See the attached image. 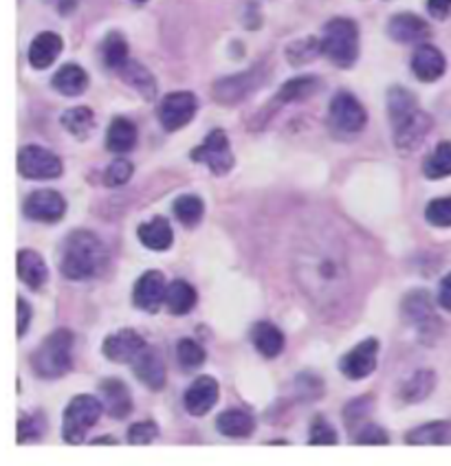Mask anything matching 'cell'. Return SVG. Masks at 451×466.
Returning <instances> with one entry per match:
<instances>
[{"label":"cell","mask_w":451,"mask_h":466,"mask_svg":"<svg viewBox=\"0 0 451 466\" xmlns=\"http://www.w3.org/2000/svg\"><path fill=\"white\" fill-rule=\"evenodd\" d=\"M143 348H146V339L139 332L130 330V328L106 337L102 346L106 359H110L115 363H132Z\"/></svg>","instance_id":"17"},{"label":"cell","mask_w":451,"mask_h":466,"mask_svg":"<svg viewBox=\"0 0 451 466\" xmlns=\"http://www.w3.org/2000/svg\"><path fill=\"white\" fill-rule=\"evenodd\" d=\"M376 357H379V341L376 339H364L359 346H354L339 361V370L350 380H361L370 376L376 368Z\"/></svg>","instance_id":"14"},{"label":"cell","mask_w":451,"mask_h":466,"mask_svg":"<svg viewBox=\"0 0 451 466\" xmlns=\"http://www.w3.org/2000/svg\"><path fill=\"white\" fill-rule=\"evenodd\" d=\"M157 438H159V427H157V422H152V420L135 422V425L128 429V442L137 444V447H139V444L155 442Z\"/></svg>","instance_id":"45"},{"label":"cell","mask_w":451,"mask_h":466,"mask_svg":"<svg viewBox=\"0 0 451 466\" xmlns=\"http://www.w3.org/2000/svg\"><path fill=\"white\" fill-rule=\"evenodd\" d=\"M425 220L432 227H451V196L434 198L425 209Z\"/></svg>","instance_id":"43"},{"label":"cell","mask_w":451,"mask_h":466,"mask_svg":"<svg viewBox=\"0 0 451 466\" xmlns=\"http://www.w3.org/2000/svg\"><path fill=\"white\" fill-rule=\"evenodd\" d=\"M328 119H331L333 128L342 132V135H357L365 128L368 115H365V108L354 95L337 93L333 97L331 108H328Z\"/></svg>","instance_id":"10"},{"label":"cell","mask_w":451,"mask_h":466,"mask_svg":"<svg viewBox=\"0 0 451 466\" xmlns=\"http://www.w3.org/2000/svg\"><path fill=\"white\" fill-rule=\"evenodd\" d=\"M60 121L68 135H73L79 141L88 139L90 132L95 130V113L88 108V106H76V108L67 110Z\"/></svg>","instance_id":"33"},{"label":"cell","mask_w":451,"mask_h":466,"mask_svg":"<svg viewBox=\"0 0 451 466\" xmlns=\"http://www.w3.org/2000/svg\"><path fill=\"white\" fill-rule=\"evenodd\" d=\"M166 293L168 284L163 279V273L146 271L137 279L135 290H132V301H135L137 309L155 315L161 309V304H166Z\"/></svg>","instance_id":"15"},{"label":"cell","mask_w":451,"mask_h":466,"mask_svg":"<svg viewBox=\"0 0 451 466\" xmlns=\"http://www.w3.org/2000/svg\"><path fill=\"white\" fill-rule=\"evenodd\" d=\"M392 130H395V146L401 155H410V152L416 150L425 137L432 130V116L423 113L421 108L412 110L410 115H405L403 119L395 121L392 124Z\"/></svg>","instance_id":"12"},{"label":"cell","mask_w":451,"mask_h":466,"mask_svg":"<svg viewBox=\"0 0 451 466\" xmlns=\"http://www.w3.org/2000/svg\"><path fill=\"white\" fill-rule=\"evenodd\" d=\"M177 357L179 363L183 365V370H196L205 363V350L194 341V339H180L177 346Z\"/></svg>","instance_id":"41"},{"label":"cell","mask_w":451,"mask_h":466,"mask_svg":"<svg viewBox=\"0 0 451 466\" xmlns=\"http://www.w3.org/2000/svg\"><path fill=\"white\" fill-rule=\"evenodd\" d=\"M219 383L211 376H199L192 385H190L188 391H185V410H188L190 416H205L210 414L211 407L219 402Z\"/></svg>","instance_id":"18"},{"label":"cell","mask_w":451,"mask_h":466,"mask_svg":"<svg viewBox=\"0 0 451 466\" xmlns=\"http://www.w3.org/2000/svg\"><path fill=\"white\" fill-rule=\"evenodd\" d=\"M132 3H135V5H143V3H148V0H132Z\"/></svg>","instance_id":"52"},{"label":"cell","mask_w":451,"mask_h":466,"mask_svg":"<svg viewBox=\"0 0 451 466\" xmlns=\"http://www.w3.org/2000/svg\"><path fill=\"white\" fill-rule=\"evenodd\" d=\"M387 34L401 45L423 42L429 35V25L416 14H396L387 25Z\"/></svg>","instance_id":"21"},{"label":"cell","mask_w":451,"mask_h":466,"mask_svg":"<svg viewBox=\"0 0 451 466\" xmlns=\"http://www.w3.org/2000/svg\"><path fill=\"white\" fill-rule=\"evenodd\" d=\"M434 385H436V376H434V372H429V370H418V372L401 388V399L403 402H423L434 391Z\"/></svg>","instance_id":"34"},{"label":"cell","mask_w":451,"mask_h":466,"mask_svg":"<svg viewBox=\"0 0 451 466\" xmlns=\"http://www.w3.org/2000/svg\"><path fill=\"white\" fill-rule=\"evenodd\" d=\"M137 236H139L141 245L152 248V251H168L174 242L172 227H169V222L166 218H161V216L139 225Z\"/></svg>","instance_id":"27"},{"label":"cell","mask_w":451,"mask_h":466,"mask_svg":"<svg viewBox=\"0 0 451 466\" xmlns=\"http://www.w3.org/2000/svg\"><path fill=\"white\" fill-rule=\"evenodd\" d=\"M117 73H119V77L124 79L128 86L135 88L143 99L152 102V99L157 97V79L152 77V73L143 65H139V62L128 60Z\"/></svg>","instance_id":"26"},{"label":"cell","mask_w":451,"mask_h":466,"mask_svg":"<svg viewBox=\"0 0 451 466\" xmlns=\"http://www.w3.org/2000/svg\"><path fill=\"white\" fill-rule=\"evenodd\" d=\"M62 161L51 150L40 146H25L18 152V172L20 177L31 181H49L62 177Z\"/></svg>","instance_id":"9"},{"label":"cell","mask_w":451,"mask_h":466,"mask_svg":"<svg viewBox=\"0 0 451 466\" xmlns=\"http://www.w3.org/2000/svg\"><path fill=\"white\" fill-rule=\"evenodd\" d=\"M438 304H440V309H445L447 312H451V273L445 275L443 282H440Z\"/></svg>","instance_id":"50"},{"label":"cell","mask_w":451,"mask_h":466,"mask_svg":"<svg viewBox=\"0 0 451 466\" xmlns=\"http://www.w3.org/2000/svg\"><path fill=\"white\" fill-rule=\"evenodd\" d=\"M15 267H18V278L25 286H29L31 290H40L42 286L49 279V268H46L45 259L40 253L31 251V248H23L18 251L15 258Z\"/></svg>","instance_id":"22"},{"label":"cell","mask_w":451,"mask_h":466,"mask_svg":"<svg viewBox=\"0 0 451 466\" xmlns=\"http://www.w3.org/2000/svg\"><path fill=\"white\" fill-rule=\"evenodd\" d=\"M322 51L333 65L350 68L359 57V26L350 18H333L323 26Z\"/></svg>","instance_id":"4"},{"label":"cell","mask_w":451,"mask_h":466,"mask_svg":"<svg viewBox=\"0 0 451 466\" xmlns=\"http://www.w3.org/2000/svg\"><path fill=\"white\" fill-rule=\"evenodd\" d=\"M132 372H135L137 379H139L148 390L159 391L166 388V365H163L161 354H159L155 348L146 346L139 354H137V359L132 361Z\"/></svg>","instance_id":"16"},{"label":"cell","mask_w":451,"mask_h":466,"mask_svg":"<svg viewBox=\"0 0 451 466\" xmlns=\"http://www.w3.org/2000/svg\"><path fill=\"white\" fill-rule=\"evenodd\" d=\"M73 343H76V337H73V332L67 330V328L51 332V335L40 343V348L31 354L29 363L34 374L45 380L65 376L68 370L73 368Z\"/></svg>","instance_id":"3"},{"label":"cell","mask_w":451,"mask_h":466,"mask_svg":"<svg viewBox=\"0 0 451 466\" xmlns=\"http://www.w3.org/2000/svg\"><path fill=\"white\" fill-rule=\"evenodd\" d=\"M108 267V251L93 231H73L62 247V275L73 282H84L102 275Z\"/></svg>","instance_id":"2"},{"label":"cell","mask_w":451,"mask_h":466,"mask_svg":"<svg viewBox=\"0 0 451 466\" xmlns=\"http://www.w3.org/2000/svg\"><path fill=\"white\" fill-rule=\"evenodd\" d=\"M271 77V66L260 62V65L251 66L249 71L238 73V76L222 77L211 86V97L220 106H236L251 97L258 88H262Z\"/></svg>","instance_id":"5"},{"label":"cell","mask_w":451,"mask_h":466,"mask_svg":"<svg viewBox=\"0 0 451 466\" xmlns=\"http://www.w3.org/2000/svg\"><path fill=\"white\" fill-rule=\"evenodd\" d=\"M317 56H323V51H322V38H315V35L295 40L286 46V60H289V65L293 66L309 65V62L315 60Z\"/></svg>","instance_id":"36"},{"label":"cell","mask_w":451,"mask_h":466,"mask_svg":"<svg viewBox=\"0 0 451 466\" xmlns=\"http://www.w3.org/2000/svg\"><path fill=\"white\" fill-rule=\"evenodd\" d=\"M320 394H322V380L317 379V376L302 374L300 379H297V396L304 399V402L315 400Z\"/></svg>","instance_id":"47"},{"label":"cell","mask_w":451,"mask_h":466,"mask_svg":"<svg viewBox=\"0 0 451 466\" xmlns=\"http://www.w3.org/2000/svg\"><path fill=\"white\" fill-rule=\"evenodd\" d=\"M320 91V79L313 76H302V77H293L280 88V93L271 99V110L280 108L284 104H295V102H304Z\"/></svg>","instance_id":"24"},{"label":"cell","mask_w":451,"mask_h":466,"mask_svg":"<svg viewBox=\"0 0 451 466\" xmlns=\"http://www.w3.org/2000/svg\"><path fill=\"white\" fill-rule=\"evenodd\" d=\"M99 400H102L104 411L115 420H124L132 411V394L128 385L119 379H106L99 385Z\"/></svg>","instance_id":"19"},{"label":"cell","mask_w":451,"mask_h":466,"mask_svg":"<svg viewBox=\"0 0 451 466\" xmlns=\"http://www.w3.org/2000/svg\"><path fill=\"white\" fill-rule=\"evenodd\" d=\"M293 275L315 309L335 312L353 293V267L346 238L331 225H313L293 248Z\"/></svg>","instance_id":"1"},{"label":"cell","mask_w":451,"mask_h":466,"mask_svg":"<svg viewBox=\"0 0 451 466\" xmlns=\"http://www.w3.org/2000/svg\"><path fill=\"white\" fill-rule=\"evenodd\" d=\"M216 429L227 438H249L256 431V418L242 410H227L216 418Z\"/></svg>","instance_id":"28"},{"label":"cell","mask_w":451,"mask_h":466,"mask_svg":"<svg viewBox=\"0 0 451 466\" xmlns=\"http://www.w3.org/2000/svg\"><path fill=\"white\" fill-rule=\"evenodd\" d=\"M31 317H34V312H31V306L26 304V299L18 298V337L23 339L26 335V328L31 324Z\"/></svg>","instance_id":"48"},{"label":"cell","mask_w":451,"mask_h":466,"mask_svg":"<svg viewBox=\"0 0 451 466\" xmlns=\"http://www.w3.org/2000/svg\"><path fill=\"white\" fill-rule=\"evenodd\" d=\"M93 444H115L113 438H102V441H95Z\"/></svg>","instance_id":"51"},{"label":"cell","mask_w":451,"mask_h":466,"mask_svg":"<svg viewBox=\"0 0 451 466\" xmlns=\"http://www.w3.org/2000/svg\"><path fill=\"white\" fill-rule=\"evenodd\" d=\"M251 343L262 357L275 359L282 354L284 350V335L278 326H273L271 321H258L251 328Z\"/></svg>","instance_id":"25"},{"label":"cell","mask_w":451,"mask_h":466,"mask_svg":"<svg viewBox=\"0 0 451 466\" xmlns=\"http://www.w3.org/2000/svg\"><path fill=\"white\" fill-rule=\"evenodd\" d=\"M137 146V126L126 116H115L106 135V147L113 155H126Z\"/></svg>","instance_id":"30"},{"label":"cell","mask_w":451,"mask_h":466,"mask_svg":"<svg viewBox=\"0 0 451 466\" xmlns=\"http://www.w3.org/2000/svg\"><path fill=\"white\" fill-rule=\"evenodd\" d=\"M190 158L196 163H203V166L210 167V172L216 174V177L230 174L233 167V155L225 130H211L210 135L205 137V141L190 152Z\"/></svg>","instance_id":"8"},{"label":"cell","mask_w":451,"mask_h":466,"mask_svg":"<svg viewBox=\"0 0 451 466\" xmlns=\"http://www.w3.org/2000/svg\"><path fill=\"white\" fill-rule=\"evenodd\" d=\"M353 436L357 444H387L390 442L385 429H381L379 425H373V422H365V425L357 429Z\"/></svg>","instance_id":"46"},{"label":"cell","mask_w":451,"mask_h":466,"mask_svg":"<svg viewBox=\"0 0 451 466\" xmlns=\"http://www.w3.org/2000/svg\"><path fill=\"white\" fill-rule=\"evenodd\" d=\"M423 174L432 181L451 177V141H443L434 147V152L423 163Z\"/></svg>","instance_id":"35"},{"label":"cell","mask_w":451,"mask_h":466,"mask_svg":"<svg viewBox=\"0 0 451 466\" xmlns=\"http://www.w3.org/2000/svg\"><path fill=\"white\" fill-rule=\"evenodd\" d=\"M309 444H337V431L323 416H315L311 422Z\"/></svg>","instance_id":"44"},{"label":"cell","mask_w":451,"mask_h":466,"mask_svg":"<svg viewBox=\"0 0 451 466\" xmlns=\"http://www.w3.org/2000/svg\"><path fill=\"white\" fill-rule=\"evenodd\" d=\"M45 418L42 414H20L18 418V436H15V441L20 444H26V442H36L40 441L42 433H45Z\"/></svg>","instance_id":"39"},{"label":"cell","mask_w":451,"mask_h":466,"mask_svg":"<svg viewBox=\"0 0 451 466\" xmlns=\"http://www.w3.org/2000/svg\"><path fill=\"white\" fill-rule=\"evenodd\" d=\"M102 411V400L88 394H77L76 399L68 402L65 416H62V438H65V442L82 444L88 429L97 425Z\"/></svg>","instance_id":"6"},{"label":"cell","mask_w":451,"mask_h":466,"mask_svg":"<svg viewBox=\"0 0 451 466\" xmlns=\"http://www.w3.org/2000/svg\"><path fill=\"white\" fill-rule=\"evenodd\" d=\"M196 290L192 284H188L185 279H174L172 284H168V293H166V306L172 315H188L190 310L196 306Z\"/></svg>","instance_id":"32"},{"label":"cell","mask_w":451,"mask_h":466,"mask_svg":"<svg viewBox=\"0 0 451 466\" xmlns=\"http://www.w3.org/2000/svg\"><path fill=\"white\" fill-rule=\"evenodd\" d=\"M401 310L403 319L414 326V330L418 332V339L427 343V346H432L443 335V321H440L436 310H434L427 290H412V293H407L401 304Z\"/></svg>","instance_id":"7"},{"label":"cell","mask_w":451,"mask_h":466,"mask_svg":"<svg viewBox=\"0 0 451 466\" xmlns=\"http://www.w3.org/2000/svg\"><path fill=\"white\" fill-rule=\"evenodd\" d=\"M405 442L412 447H423V444H451V420H434L427 425L412 429L405 436Z\"/></svg>","instance_id":"31"},{"label":"cell","mask_w":451,"mask_h":466,"mask_svg":"<svg viewBox=\"0 0 451 466\" xmlns=\"http://www.w3.org/2000/svg\"><path fill=\"white\" fill-rule=\"evenodd\" d=\"M23 211L29 220L53 225V222L65 218L67 200L62 198V194L53 192V189H38V192L26 196Z\"/></svg>","instance_id":"13"},{"label":"cell","mask_w":451,"mask_h":466,"mask_svg":"<svg viewBox=\"0 0 451 466\" xmlns=\"http://www.w3.org/2000/svg\"><path fill=\"white\" fill-rule=\"evenodd\" d=\"M447 60L440 49L432 45H421L412 56V71L421 82H436L445 76Z\"/></svg>","instance_id":"20"},{"label":"cell","mask_w":451,"mask_h":466,"mask_svg":"<svg viewBox=\"0 0 451 466\" xmlns=\"http://www.w3.org/2000/svg\"><path fill=\"white\" fill-rule=\"evenodd\" d=\"M172 209H174V216H177V220L185 227H196L200 220H203V214H205L203 200L192 194L179 196V198L174 200Z\"/></svg>","instance_id":"37"},{"label":"cell","mask_w":451,"mask_h":466,"mask_svg":"<svg viewBox=\"0 0 451 466\" xmlns=\"http://www.w3.org/2000/svg\"><path fill=\"white\" fill-rule=\"evenodd\" d=\"M62 46H65V42H62L60 35L53 34V31H42L29 46V65L38 68V71H45L60 57Z\"/></svg>","instance_id":"23"},{"label":"cell","mask_w":451,"mask_h":466,"mask_svg":"<svg viewBox=\"0 0 451 466\" xmlns=\"http://www.w3.org/2000/svg\"><path fill=\"white\" fill-rule=\"evenodd\" d=\"M196 110H199V99L194 93H169L159 104V121L168 132H177L194 119Z\"/></svg>","instance_id":"11"},{"label":"cell","mask_w":451,"mask_h":466,"mask_svg":"<svg viewBox=\"0 0 451 466\" xmlns=\"http://www.w3.org/2000/svg\"><path fill=\"white\" fill-rule=\"evenodd\" d=\"M132 172H135V167H132L128 158H117V161H113L108 167H106L104 185L106 187H121V185L130 181Z\"/></svg>","instance_id":"42"},{"label":"cell","mask_w":451,"mask_h":466,"mask_svg":"<svg viewBox=\"0 0 451 466\" xmlns=\"http://www.w3.org/2000/svg\"><path fill=\"white\" fill-rule=\"evenodd\" d=\"M102 57L106 66L119 71L128 62V42H126L124 35L117 34V31L106 35V40L102 42Z\"/></svg>","instance_id":"38"},{"label":"cell","mask_w":451,"mask_h":466,"mask_svg":"<svg viewBox=\"0 0 451 466\" xmlns=\"http://www.w3.org/2000/svg\"><path fill=\"white\" fill-rule=\"evenodd\" d=\"M51 84L65 97H77L88 88V73L79 65H65L53 76Z\"/></svg>","instance_id":"29"},{"label":"cell","mask_w":451,"mask_h":466,"mask_svg":"<svg viewBox=\"0 0 451 466\" xmlns=\"http://www.w3.org/2000/svg\"><path fill=\"white\" fill-rule=\"evenodd\" d=\"M427 12L438 20H447L451 15V0H427Z\"/></svg>","instance_id":"49"},{"label":"cell","mask_w":451,"mask_h":466,"mask_svg":"<svg viewBox=\"0 0 451 466\" xmlns=\"http://www.w3.org/2000/svg\"><path fill=\"white\" fill-rule=\"evenodd\" d=\"M370 411H373V399H368V396L350 402L346 410H343V420H346L348 431L354 433L357 429L364 427L365 418L370 416Z\"/></svg>","instance_id":"40"}]
</instances>
